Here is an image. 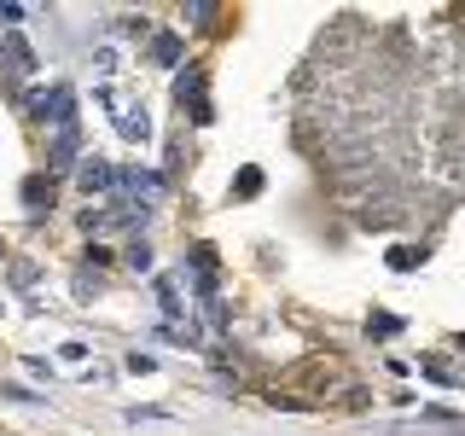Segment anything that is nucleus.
Segmentation results:
<instances>
[{"label": "nucleus", "mask_w": 465, "mask_h": 436, "mask_svg": "<svg viewBox=\"0 0 465 436\" xmlns=\"http://www.w3.org/2000/svg\"><path fill=\"white\" fill-rule=\"evenodd\" d=\"M204 82H210V70H204V65H187V70L175 76V99H180V111H192V122H198V129L215 117L210 99H204Z\"/></svg>", "instance_id": "obj_1"}, {"label": "nucleus", "mask_w": 465, "mask_h": 436, "mask_svg": "<svg viewBox=\"0 0 465 436\" xmlns=\"http://www.w3.org/2000/svg\"><path fill=\"white\" fill-rule=\"evenodd\" d=\"M117 192L128 198V204L152 209L157 198H163V174H157V169H117Z\"/></svg>", "instance_id": "obj_2"}, {"label": "nucleus", "mask_w": 465, "mask_h": 436, "mask_svg": "<svg viewBox=\"0 0 465 436\" xmlns=\"http://www.w3.org/2000/svg\"><path fill=\"white\" fill-rule=\"evenodd\" d=\"M0 53H6V65H12V76H35V70H41V58H35V47L23 41L18 30H0Z\"/></svg>", "instance_id": "obj_3"}, {"label": "nucleus", "mask_w": 465, "mask_h": 436, "mask_svg": "<svg viewBox=\"0 0 465 436\" xmlns=\"http://www.w3.org/2000/svg\"><path fill=\"white\" fill-rule=\"evenodd\" d=\"M76 146H82V129H76V122L53 129V146H47V169H53V174L76 169Z\"/></svg>", "instance_id": "obj_4"}, {"label": "nucleus", "mask_w": 465, "mask_h": 436, "mask_svg": "<svg viewBox=\"0 0 465 436\" xmlns=\"http://www.w3.org/2000/svg\"><path fill=\"white\" fill-rule=\"evenodd\" d=\"M76 181H82V192H117V169L105 164V157H82Z\"/></svg>", "instance_id": "obj_5"}, {"label": "nucleus", "mask_w": 465, "mask_h": 436, "mask_svg": "<svg viewBox=\"0 0 465 436\" xmlns=\"http://www.w3.org/2000/svg\"><path fill=\"white\" fill-rule=\"evenodd\" d=\"M215 262H222V256H215V245H192V285L204 291V303L215 297Z\"/></svg>", "instance_id": "obj_6"}, {"label": "nucleus", "mask_w": 465, "mask_h": 436, "mask_svg": "<svg viewBox=\"0 0 465 436\" xmlns=\"http://www.w3.org/2000/svg\"><path fill=\"white\" fill-rule=\"evenodd\" d=\"M117 134H122V140H152V117H145V105L117 111Z\"/></svg>", "instance_id": "obj_7"}, {"label": "nucleus", "mask_w": 465, "mask_h": 436, "mask_svg": "<svg viewBox=\"0 0 465 436\" xmlns=\"http://www.w3.org/2000/svg\"><path fill=\"white\" fill-rule=\"evenodd\" d=\"M23 204H30L35 216L53 209V174H30V181H23Z\"/></svg>", "instance_id": "obj_8"}, {"label": "nucleus", "mask_w": 465, "mask_h": 436, "mask_svg": "<svg viewBox=\"0 0 465 436\" xmlns=\"http://www.w3.org/2000/svg\"><path fill=\"white\" fill-rule=\"evenodd\" d=\"M256 192H262V169L244 164V169H239V181H232V198H256Z\"/></svg>", "instance_id": "obj_9"}, {"label": "nucleus", "mask_w": 465, "mask_h": 436, "mask_svg": "<svg viewBox=\"0 0 465 436\" xmlns=\"http://www.w3.org/2000/svg\"><path fill=\"white\" fill-rule=\"evenodd\" d=\"M152 58H157V65H180V35H157Z\"/></svg>", "instance_id": "obj_10"}, {"label": "nucleus", "mask_w": 465, "mask_h": 436, "mask_svg": "<svg viewBox=\"0 0 465 436\" xmlns=\"http://www.w3.org/2000/svg\"><path fill=\"white\" fill-rule=\"evenodd\" d=\"M419 367H425V372H431V378H436V384H460V372H454V367H448V360H443V355H425V360H419Z\"/></svg>", "instance_id": "obj_11"}, {"label": "nucleus", "mask_w": 465, "mask_h": 436, "mask_svg": "<svg viewBox=\"0 0 465 436\" xmlns=\"http://www.w3.org/2000/svg\"><path fill=\"white\" fill-rule=\"evenodd\" d=\"M366 332H373V338H396L401 320H396V315H373V320H366Z\"/></svg>", "instance_id": "obj_12"}, {"label": "nucleus", "mask_w": 465, "mask_h": 436, "mask_svg": "<svg viewBox=\"0 0 465 436\" xmlns=\"http://www.w3.org/2000/svg\"><path fill=\"white\" fill-rule=\"evenodd\" d=\"M390 268H396V273H413V268H419V251H408V245H396V251H390Z\"/></svg>", "instance_id": "obj_13"}, {"label": "nucleus", "mask_w": 465, "mask_h": 436, "mask_svg": "<svg viewBox=\"0 0 465 436\" xmlns=\"http://www.w3.org/2000/svg\"><path fill=\"white\" fill-rule=\"evenodd\" d=\"M6 280H12V285H23V291H30V285H35V262H12V273H6Z\"/></svg>", "instance_id": "obj_14"}, {"label": "nucleus", "mask_w": 465, "mask_h": 436, "mask_svg": "<svg viewBox=\"0 0 465 436\" xmlns=\"http://www.w3.org/2000/svg\"><path fill=\"white\" fill-rule=\"evenodd\" d=\"M128 268H152V245H145V239L128 245Z\"/></svg>", "instance_id": "obj_15"}, {"label": "nucleus", "mask_w": 465, "mask_h": 436, "mask_svg": "<svg viewBox=\"0 0 465 436\" xmlns=\"http://www.w3.org/2000/svg\"><path fill=\"white\" fill-rule=\"evenodd\" d=\"M122 367H128V372H157V355H145V349H134V355L122 360Z\"/></svg>", "instance_id": "obj_16"}, {"label": "nucleus", "mask_w": 465, "mask_h": 436, "mask_svg": "<svg viewBox=\"0 0 465 436\" xmlns=\"http://www.w3.org/2000/svg\"><path fill=\"white\" fill-rule=\"evenodd\" d=\"M0 262H6V239H0Z\"/></svg>", "instance_id": "obj_17"}]
</instances>
